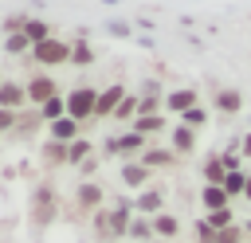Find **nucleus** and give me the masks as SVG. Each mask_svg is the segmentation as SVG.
I'll use <instances>...</instances> for the list:
<instances>
[{
	"label": "nucleus",
	"instance_id": "nucleus-1",
	"mask_svg": "<svg viewBox=\"0 0 251 243\" xmlns=\"http://www.w3.org/2000/svg\"><path fill=\"white\" fill-rule=\"evenodd\" d=\"M67 98V118H75L78 125L94 122V106H98V86H75L63 94Z\"/></svg>",
	"mask_w": 251,
	"mask_h": 243
},
{
	"label": "nucleus",
	"instance_id": "nucleus-2",
	"mask_svg": "<svg viewBox=\"0 0 251 243\" xmlns=\"http://www.w3.org/2000/svg\"><path fill=\"white\" fill-rule=\"evenodd\" d=\"M55 216H59L55 188H51V184H39V188L31 192V227H35V231H43L47 223H55Z\"/></svg>",
	"mask_w": 251,
	"mask_h": 243
},
{
	"label": "nucleus",
	"instance_id": "nucleus-3",
	"mask_svg": "<svg viewBox=\"0 0 251 243\" xmlns=\"http://www.w3.org/2000/svg\"><path fill=\"white\" fill-rule=\"evenodd\" d=\"M106 157H126V161H137L145 149H149V137H141V133H133V129H126V133H118V137H106Z\"/></svg>",
	"mask_w": 251,
	"mask_h": 243
},
{
	"label": "nucleus",
	"instance_id": "nucleus-4",
	"mask_svg": "<svg viewBox=\"0 0 251 243\" xmlns=\"http://www.w3.org/2000/svg\"><path fill=\"white\" fill-rule=\"evenodd\" d=\"M27 59H31V63H39V67H59V63H71V43H67V39H59V35H51V39L35 43Z\"/></svg>",
	"mask_w": 251,
	"mask_h": 243
},
{
	"label": "nucleus",
	"instance_id": "nucleus-5",
	"mask_svg": "<svg viewBox=\"0 0 251 243\" xmlns=\"http://www.w3.org/2000/svg\"><path fill=\"white\" fill-rule=\"evenodd\" d=\"M24 90H27V102H31L35 110H39L43 102H51L55 94H63V90H59V82H55L51 74H43V71H39V74H31V78L24 82Z\"/></svg>",
	"mask_w": 251,
	"mask_h": 243
},
{
	"label": "nucleus",
	"instance_id": "nucleus-6",
	"mask_svg": "<svg viewBox=\"0 0 251 243\" xmlns=\"http://www.w3.org/2000/svg\"><path fill=\"white\" fill-rule=\"evenodd\" d=\"M133 212H137V216H149V219L161 216V212H165V188H161V184L141 188V192L133 196Z\"/></svg>",
	"mask_w": 251,
	"mask_h": 243
},
{
	"label": "nucleus",
	"instance_id": "nucleus-7",
	"mask_svg": "<svg viewBox=\"0 0 251 243\" xmlns=\"http://www.w3.org/2000/svg\"><path fill=\"white\" fill-rule=\"evenodd\" d=\"M129 90L122 86V82H110V86H102L98 90V106H94V122H102V118H114V110L122 106V98H126Z\"/></svg>",
	"mask_w": 251,
	"mask_h": 243
},
{
	"label": "nucleus",
	"instance_id": "nucleus-8",
	"mask_svg": "<svg viewBox=\"0 0 251 243\" xmlns=\"http://www.w3.org/2000/svg\"><path fill=\"white\" fill-rule=\"evenodd\" d=\"M102 200H106V192H102L98 180H82V184L75 188V208L86 212V216H94V212L102 208Z\"/></svg>",
	"mask_w": 251,
	"mask_h": 243
},
{
	"label": "nucleus",
	"instance_id": "nucleus-9",
	"mask_svg": "<svg viewBox=\"0 0 251 243\" xmlns=\"http://www.w3.org/2000/svg\"><path fill=\"white\" fill-rule=\"evenodd\" d=\"M192 106H200V94L192 90V86H180V90H165V110L169 114H188Z\"/></svg>",
	"mask_w": 251,
	"mask_h": 243
},
{
	"label": "nucleus",
	"instance_id": "nucleus-10",
	"mask_svg": "<svg viewBox=\"0 0 251 243\" xmlns=\"http://www.w3.org/2000/svg\"><path fill=\"white\" fill-rule=\"evenodd\" d=\"M47 137H51V141H63V145H71V141L86 137V125H78L75 118H59V122H51V125H47Z\"/></svg>",
	"mask_w": 251,
	"mask_h": 243
},
{
	"label": "nucleus",
	"instance_id": "nucleus-11",
	"mask_svg": "<svg viewBox=\"0 0 251 243\" xmlns=\"http://www.w3.org/2000/svg\"><path fill=\"white\" fill-rule=\"evenodd\" d=\"M169 149L176 153V157H188V153H196V129H188V125H173L169 129Z\"/></svg>",
	"mask_w": 251,
	"mask_h": 243
},
{
	"label": "nucleus",
	"instance_id": "nucleus-12",
	"mask_svg": "<svg viewBox=\"0 0 251 243\" xmlns=\"http://www.w3.org/2000/svg\"><path fill=\"white\" fill-rule=\"evenodd\" d=\"M149 180H153V172H149L141 161H126V165H122V184H126V188L141 192V188H149Z\"/></svg>",
	"mask_w": 251,
	"mask_h": 243
},
{
	"label": "nucleus",
	"instance_id": "nucleus-13",
	"mask_svg": "<svg viewBox=\"0 0 251 243\" xmlns=\"http://www.w3.org/2000/svg\"><path fill=\"white\" fill-rule=\"evenodd\" d=\"M24 106H27L24 82H8V78H4V82H0V110H16V114H20Z\"/></svg>",
	"mask_w": 251,
	"mask_h": 243
},
{
	"label": "nucleus",
	"instance_id": "nucleus-14",
	"mask_svg": "<svg viewBox=\"0 0 251 243\" xmlns=\"http://www.w3.org/2000/svg\"><path fill=\"white\" fill-rule=\"evenodd\" d=\"M137 161H141L149 172H157V169H173V165H176V153H173V149H157V145H149Z\"/></svg>",
	"mask_w": 251,
	"mask_h": 243
},
{
	"label": "nucleus",
	"instance_id": "nucleus-15",
	"mask_svg": "<svg viewBox=\"0 0 251 243\" xmlns=\"http://www.w3.org/2000/svg\"><path fill=\"white\" fill-rule=\"evenodd\" d=\"M200 204H204V216H208V212L231 208V196L224 192V184H204V188H200Z\"/></svg>",
	"mask_w": 251,
	"mask_h": 243
},
{
	"label": "nucleus",
	"instance_id": "nucleus-16",
	"mask_svg": "<svg viewBox=\"0 0 251 243\" xmlns=\"http://www.w3.org/2000/svg\"><path fill=\"white\" fill-rule=\"evenodd\" d=\"M212 106H216L220 114H239V110H243V94H239L235 86H224V90L212 94Z\"/></svg>",
	"mask_w": 251,
	"mask_h": 243
},
{
	"label": "nucleus",
	"instance_id": "nucleus-17",
	"mask_svg": "<svg viewBox=\"0 0 251 243\" xmlns=\"http://www.w3.org/2000/svg\"><path fill=\"white\" fill-rule=\"evenodd\" d=\"M176 235H180V219L173 212L153 216V239H176Z\"/></svg>",
	"mask_w": 251,
	"mask_h": 243
},
{
	"label": "nucleus",
	"instance_id": "nucleus-18",
	"mask_svg": "<svg viewBox=\"0 0 251 243\" xmlns=\"http://www.w3.org/2000/svg\"><path fill=\"white\" fill-rule=\"evenodd\" d=\"M133 133H141V137H153V133H161V129H169V122H165V114H149V118H133V125H129Z\"/></svg>",
	"mask_w": 251,
	"mask_h": 243
},
{
	"label": "nucleus",
	"instance_id": "nucleus-19",
	"mask_svg": "<svg viewBox=\"0 0 251 243\" xmlns=\"http://www.w3.org/2000/svg\"><path fill=\"white\" fill-rule=\"evenodd\" d=\"M90 157H94V141H90V137H78V141H71V145H67V165H75V169H78V165H82V161H90Z\"/></svg>",
	"mask_w": 251,
	"mask_h": 243
},
{
	"label": "nucleus",
	"instance_id": "nucleus-20",
	"mask_svg": "<svg viewBox=\"0 0 251 243\" xmlns=\"http://www.w3.org/2000/svg\"><path fill=\"white\" fill-rule=\"evenodd\" d=\"M39 125H43V118H39V110H35V114H24V110H20V118H16V129H12V137H20V141H27V137H31V133H35Z\"/></svg>",
	"mask_w": 251,
	"mask_h": 243
},
{
	"label": "nucleus",
	"instance_id": "nucleus-21",
	"mask_svg": "<svg viewBox=\"0 0 251 243\" xmlns=\"http://www.w3.org/2000/svg\"><path fill=\"white\" fill-rule=\"evenodd\" d=\"M39 118H43V125H51V122L67 118V98H63V94H55L51 102H43V106H39Z\"/></svg>",
	"mask_w": 251,
	"mask_h": 243
},
{
	"label": "nucleus",
	"instance_id": "nucleus-22",
	"mask_svg": "<svg viewBox=\"0 0 251 243\" xmlns=\"http://www.w3.org/2000/svg\"><path fill=\"white\" fill-rule=\"evenodd\" d=\"M43 165L47 169H59V165H67V145L63 141H43Z\"/></svg>",
	"mask_w": 251,
	"mask_h": 243
},
{
	"label": "nucleus",
	"instance_id": "nucleus-23",
	"mask_svg": "<svg viewBox=\"0 0 251 243\" xmlns=\"http://www.w3.org/2000/svg\"><path fill=\"white\" fill-rule=\"evenodd\" d=\"M200 172H204V184H224V176H227V169L220 165V153H212V157H204V165H200Z\"/></svg>",
	"mask_w": 251,
	"mask_h": 243
},
{
	"label": "nucleus",
	"instance_id": "nucleus-24",
	"mask_svg": "<svg viewBox=\"0 0 251 243\" xmlns=\"http://www.w3.org/2000/svg\"><path fill=\"white\" fill-rule=\"evenodd\" d=\"M126 239H133V243H153V219H149V216H133Z\"/></svg>",
	"mask_w": 251,
	"mask_h": 243
},
{
	"label": "nucleus",
	"instance_id": "nucleus-25",
	"mask_svg": "<svg viewBox=\"0 0 251 243\" xmlns=\"http://www.w3.org/2000/svg\"><path fill=\"white\" fill-rule=\"evenodd\" d=\"M133 118H137V90H129V94L122 98V106L114 110V122H126V129L133 125Z\"/></svg>",
	"mask_w": 251,
	"mask_h": 243
},
{
	"label": "nucleus",
	"instance_id": "nucleus-26",
	"mask_svg": "<svg viewBox=\"0 0 251 243\" xmlns=\"http://www.w3.org/2000/svg\"><path fill=\"white\" fill-rule=\"evenodd\" d=\"M24 35H27V39H31V47H35V43H43V39H51L55 31H51V24H47V20H27V27H24Z\"/></svg>",
	"mask_w": 251,
	"mask_h": 243
},
{
	"label": "nucleus",
	"instance_id": "nucleus-27",
	"mask_svg": "<svg viewBox=\"0 0 251 243\" xmlns=\"http://www.w3.org/2000/svg\"><path fill=\"white\" fill-rule=\"evenodd\" d=\"M71 63H75V67H90V63H94V47H90L86 39H75V43H71Z\"/></svg>",
	"mask_w": 251,
	"mask_h": 243
},
{
	"label": "nucleus",
	"instance_id": "nucleus-28",
	"mask_svg": "<svg viewBox=\"0 0 251 243\" xmlns=\"http://www.w3.org/2000/svg\"><path fill=\"white\" fill-rule=\"evenodd\" d=\"M243 184H247V172H243V169H235V172H227V176H224V192H227L231 200H235V196H243Z\"/></svg>",
	"mask_w": 251,
	"mask_h": 243
},
{
	"label": "nucleus",
	"instance_id": "nucleus-29",
	"mask_svg": "<svg viewBox=\"0 0 251 243\" xmlns=\"http://www.w3.org/2000/svg\"><path fill=\"white\" fill-rule=\"evenodd\" d=\"M4 47H8V55H31V39H27L24 31H20V35H8Z\"/></svg>",
	"mask_w": 251,
	"mask_h": 243
},
{
	"label": "nucleus",
	"instance_id": "nucleus-30",
	"mask_svg": "<svg viewBox=\"0 0 251 243\" xmlns=\"http://www.w3.org/2000/svg\"><path fill=\"white\" fill-rule=\"evenodd\" d=\"M180 125H188V129H200V125H208V110H204V106H192L188 114H180Z\"/></svg>",
	"mask_w": 251,
	"mask_h": 243
},
{
	"label": "nucleus",
	"instance_id": "nucleus-31",
	"mask_svg": "<svg viewBox=\"0 0 251 243\" xmlns=\"http://www.w3.org/2000/svg\"><path fill=\"white\" fill-rule=\"evenodd\" d=\"M204 219H208L216 231H224V227H231V223H235V212H231V208H220V212H208Z\"/></svg>",
	"mask_w": 251,
	"mask_h": 243
},
{
	"label": "nucleus",
	"instance_id": "nucleus-32",
	"mask_svg": "<svg viewBox=\"0 0 251 243\" xmlns=\"http://www.w3.org/2000/svg\"><path fill=\"white\" fill-rule=\"evenodd\" d=\"M216 243H247V231H243V223H231V227L216 231Z\"/></svg>",
	"mask_w": 251,
	"mask_h": 243
},
{
	"label": "nucleus",
	"instance_id": "nucleus-33",
	"mask_svg": "<svg viewBox=\"0 0 251 243\" xmlns=\"http://www.w3.org/2000/svg\"><path fill=\"white\" fill-rule=\"evenodd\" d=\"M192 235H196V243H216V227H212V223H208L204 216H200V219L192 223Z\"/></svg>",
	"mask_w": 251,
	"mask_h": 243
},
{
	"label": "nucleus",
	"instance_id": "nucleus-34",
	"mask_svg": "<svg viewBox=\"0 0 251 243\" xmlns=\"http://www.w3.org/2000/svg\"><path fill=\"white\" fill-rule=\"evenodd\" d=\"M16 118H20L16 110H0V133H12L16 129Z\"/></svg>",
	"mask_w": 251,
	"mask_h": 243
},
{
	"label": "nucleus",
	"instance_id": "nucleus-35",
	"mask_svg": "<svg viewBox=\"0 0 251 243\" xmlns=\"http://www.w3.org/2000/svg\"><path fill=\"white\" fill-rule=\"evenodd\" d=\"M137 94H165V90H161V82H153V78H145V82H141V90H137Z\"/></svg>",
	"mask_w": 251,
	"mask_h": 243
},
{
	"label": "nucleus",
	"instance_id": "nucleus-36",
	"mask_svg": "<svg viewBox=\"0 0 251 243\" xmlns=\"http://www.w3.org/2000/svg\"><path fill=\"white\" fill-rule=\"evenodd\" d=\"M94 169H98V157H90V161H82V165H78V172H82V176H90Z\"/></svg>",
	"mask_w": 251,
	"mask_h": 243
},
{
	"label": "nucleus",
	"instance_id": "nucleus-37",
	"mask_svg": "<svg viewBox=\"0 0 251 243\" xmlns=\"http://www.w3.org/2000/svg\"><path fill=\"white\" fill-rule=\"evenodd\" d=\"M239 153H243V157H247V161H251V133H247V137H243V141H239Z\"/></svg>",
	"mask_w": 251,
	"mask_h": 243
},
{
	"label": "nucleus",
	"instance_id": "nucleus-38",
	"mask_svg": "<svg viewBox=\"0 0 251 243\" xmlns=\"http://www.w3.org/2000/svg\"><path fill=\"white\" fill-rule=\"evenodd\" d=\"M243 200H251V172H247V184H243Z\"/></svg>",
	"mask_w": 251,
	"mask_h": 243
},
{
	"label": "nucleus",
	"instance_id": "nucleus-39",
	"mask_svg": "<svg viewBox=\"0 0 251 243\" xmlns=\"http://www.w3.org/2000/svg\"><path fill=\"white\" fill-rule=\"evenodd\" d=\"M243 231H247V239H251V219H247V223H243Z\"/></svg>",
	"mask_w": 251,
	"mask_h": 243
},
{
	"label": "nucleus",
	"instance_id": "nucleus-40",
	"mask_svg": "<svg viewBox=\"0 0 251 243\" xmlns=\"http://www.w3.org/2000/svg\"><path fill=\"white\" fill-rule=\"evenodd\" d=\"M0 82H4V78H0Z\"/></svg>",
	"mask_w": 251,
	"mask_h": 243
}]
</instances>
